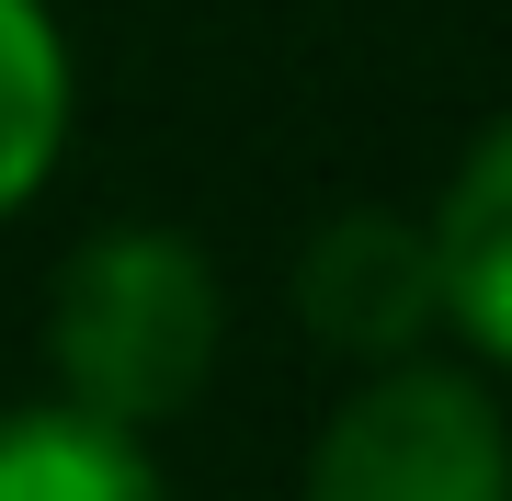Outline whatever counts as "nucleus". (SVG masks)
I'll list each match as a JSON object with an SVG mask.
<instances>
[{"label":"nucleus","instance_id":"nucleus-3","mask_svg":"<svg viewBox=\"0 0 512 501\" xmlns=\"http://www.w3.org/2000/svg\"><path fill=\"white\" fill-rule=\"evenodd\" d=\"M296 319L330 353H365V365H399V353L433 331V251H421L410 217H330L308 251H296Z\"/></svg>","mask_w":512,"mask_h":501},{"label":"nucleus","instance_id":"nucleus-5","mask_svg":"<svg viewBox=\"0 0 512 501\" xmlns=\"http://www.w3.org/2000/svg\"><path fill=\"white\" fill-rule=\"evenodd\" d=\"M0 501H171L137 433L92 422V410H0Z\"/></svg>","mask_w":512,"mask_h":501},{"label":"nucleus","instance_id":"nucleus-1","mask_svg":"<svg viewBox=\"0 0 512 501\" xmlns=\"http://www.w3.org/2000/svg\"><path fill=\"white\" fill-rule=\"evenodd\" d=\"M46 365L69 410L114 433H148L217 376V274L183 228H103L69 251L46 297Z\"/></svg>","mask_w":512,"mask_h":501},{"label":"nucleus","instance_id":"nucleus-4","mask_svg":"<svg viewBox=\"0 0 512 501\" xmlns=\"http://www.w3.org/2000/svg\"><path fill=\"white\" fill-rule=\"evenodd\" d=\"M421 251H433V319L478 365H501L512 353V126L467 149L456 194L421 217Z\"/></svg>","mask_w":512,"mask_h":501},{"label":"nucleus","instance_id":"nucleus-6","mask_svg":"<svg viewBox=\"0 0 512 501\" xmlns=\"http://www.w3.org/2000/svg\"><path fill=\"white\" fill-rule=\"evenodd\" d=\"M57 137H69V46L35 0H0V217L46 183Z\"/></svg>","mask_w":512,"mask_h":501},{"label":"nucleus","instance_id":"nucleus-2","mask_svg":"<svg viewBox=\"0 0 512 501\" xmlns=\"http://www.w3.org/2000/svg\"><path fill=\"white\" fill-rule=\"evenodd\" d=\"M501 399L467 365H387L308 445V501H501Z\"/></svg>","mask_w":512,"mask_h":501}]
</instances>
